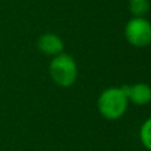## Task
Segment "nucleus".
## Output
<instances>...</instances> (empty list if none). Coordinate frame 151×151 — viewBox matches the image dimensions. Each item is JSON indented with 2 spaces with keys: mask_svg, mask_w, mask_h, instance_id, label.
<instances>
[{
  "mask_svg": "<svg viewBox=\"0 0 151 151\" xmlns=\"http://www.w3.org/2000/svg\"><path fill=\"white\" fill-rule=\"evenodd\" d=\"M38 48L46 55H57L63 52L64 42L54 33H45L38 39Z\"/></svg>",
  "mask_w": 151,
  "mask_h": 151,
  "instance_id": "obj_4",
  "label": "nucleus"
},
{
  "mask_svg": "<svg viewBox=\"0 0 151 151\" xmlns=\"http://www.w3.org/2000/svg\"><path fill=\"white\" fill-rule=\"evenodd\" d=\"M48 70L53 81L61 87H70L77 80V64L70 54L61 52L54 55L50 63Z\"/></svg>",
  "mask_w": 151,
  "mask_h": 151,
  "instance_id": "obj_2",
  "label": "nucleus"
},
{
  "mask_svg": "<svg viewBox=\"0 0 151 151\" xmlns=\"http://www.w3.org/2000/svg\"><path fill=\"white\" fill-rule=\"evenodd\" d=\"M127 99L136 105H146L151 101V87L144 83L130 85Z\"/></svg>",
  "mask_w": 151,
  "mask_h": 151,
  "instance_id": "obj_5",
  "label": "nucleus"
},
{
  "mask_svg": "<svg viewBox=\"0 0 151 151\" xmlns=\"http://www.w3.org/2000/svg\"><path fill=\"white\" fill-rule=\"evenodd\" d=\"M125 38L134 47H145L151 42V24L142 18H132L125 26Z\"/></svg>",
  "mask_w": 151,
  "mask_h": 151,
  "instance_id": "obj_3",
  "label": "nucleus"
},
{
  "mask_svg": "<svg viewBox=\"0 0 151 151\" xmlns=\"http://www.w3.org/2000/svg\"><path fill=\"white\" fill-rule=\"evenodd\" d=\"M140 140L143 145L151 151V118L146 119L140 127Z\"/></svg>",
  "mask_w": 151,
  "mask_h": 151,
  "instance_id": "obj_7",
  "label": "nucleus"
},
{
  "mask_svg": "<svg viewBox=\"0 0 151 151\" xmlns=\"http://www.w3.org/2000/svg\"><path fill=\"white\" fill-rule=\"evenodd\" d=\"M127 104L129 99L120 87H109L104 90L97 101L99 113L109 120L119 119L125 113Z\"/></svg>",
  "mask_w": 151,
  "mask_h": 151,
  "instance_id": "obj_1",
  "label": "nucleus"
},
{
  "mask_svg": "<svg viewBox=\"0 0 151 151\" xmlns=\"http://www.w3.org/2000/svg\"><path fill=\"white\" fill-rule=\"evenodd\" d=\"M130 11L134 17H144L150 8L149 0H130Z\"/></svg>",
  "mask_w": 151,
  "mask_h": 151,
  "instance_id": "obj_6",
  "label": "nucleus"
}]
</instances>
